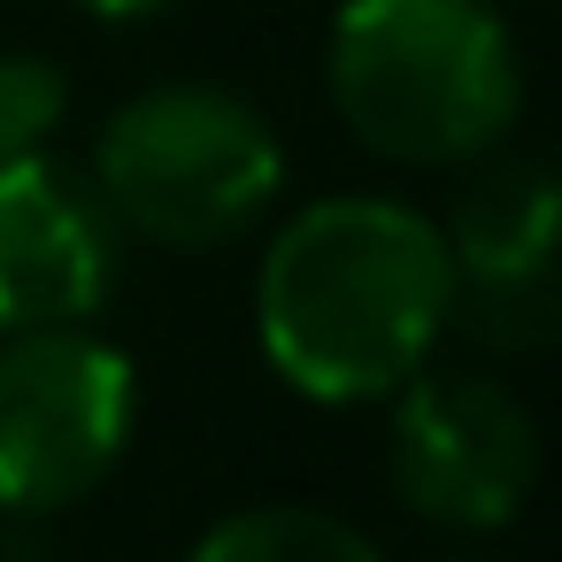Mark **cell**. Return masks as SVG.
I'll use <instances>...</instances> for the list:
<instances>
[{"mask_svg":"<svg viewBox=\"0 0 562 562\" xmlns=\"http://www.w3.org/2000/svg\"><path fill=\"white\" fill-rule=\"evenodd\" d=\"M454 324V255L439 224L393 193H331L293 209L255 270L262 362L324 408L393 401Z\"/></svg>","mask_w":562,"mask_h":562,"instance_id":"1","label":"cell"},{"mask_svg":"<svg viewBox=\"0 0 562 562\" xmlns=\"http://www.w3.org/2000/svg\"><path fill=\"white\" fill-rule=\"evenodd\" d=\"M339 124L416 170L493 155L524 109V55L493 0H347L324 40Z\"/></svg>","mask_w":562,"mask_h":562,"instance_id":"2","label":"cell"},{"mask_svg":"<svg viewBox=\"0 0 562 562\" xmlns=\"http://www.w3.org/2000/svg\"><path fill=\"white\" fill-rule=\"evenodd\" d=\"M93 186L132 239L224 247L255 232L285 193V147L232 86H147L93 139Z\"/></svg>","mask_w":562,"mask_h":562,"instance_id":"3","label":"cell"},{"mask_svg":"<svg viewBox=\"0 0 562 562\" xmlns=\"http://www.w3.org/2000/svg\"><path fill=\"white\" fill-rule=\"evenodd\" d=\"M139 370L86 324L0 331V516L86 501L132 447Z\"/></svg>","mask_w":562,"mask_h":562,"instance_id":"4","label":"cell"},{"mask_svg":"<svg viewBox=\"0 0 562 562\" xmlns=\"http://www.w3.org/2000/svg\"><path fill=\"white\" fill-rule=\"evenodd\" d=\"M385 470L408 516L485 539V531H508L539 485V424L501 378L424 362L393 393Z\"/></svg>","mask_w":562,"mask_h":562,"instance_id":"5","label":"cell"},{"mask_svg":"<svg viewBox=\"0 0 562 562\" xmlns=\"http://www.w3.org/2000/svg\"><path fill=\"white\" fill-rule=\"evenodd\" d=\"M485 170L462 186L454 216L439 224L454 255V324H470L477 347L493 355H531L547 347L562 316V186L539 155H477Z\"/></svg>","mask_w":562,"mask_h":562,"instance_id":"6","label":"cell"},{"mask_svg":"<svg viewBox=\"0 0 562 562\" xmlns=\"http://www.w3.org/2000/svg\"><path fill=\"white\" fill-rule=\"evenodd\" d=\"M124 270V224L63 155L0 162V331L93 324Z\"/></svg>","mask_w":562,"mask_h":562,"instance_id":"7","label":"cell"},{"mask_svg":"<svg viewBox=\"0 0 562 562\" xmlns=\"http://www.w3.org/2000/svg\"><path fill=\"white\" fill-rule=\"evenodd\" d=\"M186 562H393V554L331 508L270 501V508H239V516L209 524Z\"/></svg>","mask_w":562,"mask_h":562,"instance_id":"8","label":"cell"},{"mask_svg":"<svg viewBox=\"0 0 562 562\" xmlns=\"http://www.w3.org/2000/svg\"><path fill=\"white\" fill-rule=\"evenodd\" d=\"M70 116V78L47 55H0V162L40 155Z\"/></svg>","mask_w":562,"mask_h":562,"instance_id":"9","label":"cell"},{"mask_svg":"<svg viewBox=\"0 0 562 562\" xmlns=\"http://www.w3.org/2000/svg\"><path fill=\"white\" fill-rule=\"evenodd\" d=\"M86 16H101V24H139V16H162L170 0H78Z\"/></svg>","mask_w":562,"mask_h":562,"instance_id":"10","label":"cell"},{"mask_svg":"<svg viewBox=\"0 0 562 562\" xmlns=\"http://www.w3.org/2000/svg\"><path fill=\"white\" fill-rule=\"evenodd\" d=\"M439 562H493V554H477V547H462V554H439Z\"/></svg>","mask_w":562,"mask_h":562,"instance_id":"11","label":"cell"}]
</instances>
